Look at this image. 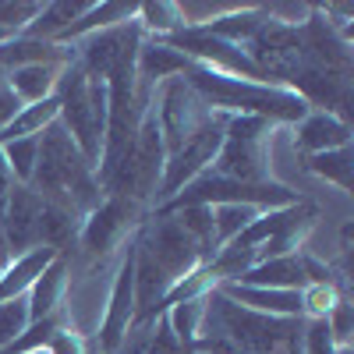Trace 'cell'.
I'll list each match as a JSON object with an SVG mask.
<instances>
[{"label":"cell","instance_id":"obj_39","mask_svg":"<svg viewBox=\"0 0 354 354\" xmlns=\"http://www.w3.org/2000/svg\"><path fill=\"white\" fill-rule=\"evenodd\" d=\"M25 354H50L46 347H36V351H25Z\"/></svg>","mask_w":354,"mask_h":354},{"label":"cell","instance_id":"obj_1","mask_svg":"<svg viewBox=\"0 0 354 354\" xmlns=\"http://www.w3.org/2000/svg\"><path fill=\"white\" fill-rule=\"evenodd\" d=\"M32 188L78 220L103 198L96 167L82 156V149L68 138L61 124H50L39 135V163L32 174Z\"/></svg>","mask_w":354,"mask_h":354},{"label":"cell","instance_id":"obj_37","mask_svg":"<svg viewBox=\"0 0 354 354\" xmlns=\"http://www.w3.org/2000/svg\"><path fill=\"white\" fill-rule=\"evenodd\" d=\"M11 262V255H8V248H4V241H0V273H4V266Z\"/></svg>","mask_w":354,"mask_h":354},{"label":"cell","instance_id":"obj_21","mask_svg":"<svg viewBox=\"0 0 354 354\" xmlns=\"http://www.w3.org/2000/svg\"><path fill=\"white\" fill-rule=\"evenodd\" d=\"M53 259H57L53 248H32V252L11 259V262L4 266V273H0V301H11V298H21V294H28L32 280L46 270Z\"/></svg>","mask_w":354,"mask_h":354},{"label":"cell","instance_id":"obj_6","mask_svg":"<svg viewBox=\"0 0 354 354\" xmlns=\"http://www.w3.org/2000/svg\"><path fill=\"white\" fill-rule=\"evenodd\" d=\"M301 195L294 188H287L283 181L245 185V181H230V177L205 170L202 177H195L192 185H185L170 202H163L153 213H170V209H181V205H252L259 213H270V209H287Z\"/></svg>","mask_w":354,"mask_h":354},{"label":"cell","instance_id":"obj_36","mask_svg":"<svg viewBox=\"0 0 354 354\" xmlns=\"http://www.w3.org/2000/svg\"><path fill=\"white\" fill-rule=\"evenodd\" d=\"M18 110H21V103H18V96L8 88V82H0V131H4L15 117H18Z\"/></svg>","mask_w":354,"mask_h":354},{"label":"cell","instance_id":"obj_16","mask_svg":"<svg viewBox=\"0 0 354 354\" xmlns=\"http://www.w3.org/2000/svg\"><path fill=\"white\" fill-rule=\"evenodd\" d=\"M188 68H192L188 57H185L181 50L167 46L163 39H142L138 57H135L138 82L149 85V88H156L160 82H167V78H174V75H185Z\"/></svg>","mask_w":354,"mask_h":354},{"label":"cell","instance_id":"obj_11","mask_svg":"<svg viewBox=\"0 0 354 354\" xmlns=\"http://www.w3.org/2000/svg\"><path fill=\"white\" fill-rule=\"evenodd\" d=\"M135 322V238L124 245L121 259H117V270L106 290V305L96 326V344L103 354H117L121 344L128 340V330Z\"/></svg>","mask_w":354,"mask_h":354},{"label":"cell","instance_id":"obj_23","mask_svg":"<svg viewBox=\"0 0 354 354\" xmlns=\"http://www.w3.org/2000/svg\"><path fill=\"white\" fill-rule=\"evenodd\" d=\"M88 8L93 0H46L43 11L36 15V21L25 28L21 36H32V39H46V43H57V36L64 32L68 25H75Z\"/></svg>","mask_w":354,"mask_h":354},{"label":"cell","instance_id":"obj_12","mask_svg":"<svg viewBox=\"0 0 354 354\" xmlns=\"http://www.w3.org/2000/svg\"><path fill=\"white\" fill-rule=\"evenodd\" d=\"M43 209L46 198L32 185H15L4 220H0V241H4L11 259L43 248Z\"/></svg>","mask_w":354,"mask_h":354},{"label":"cell","instance_id":"obj_2","mask_svg":"<svg viewBox=\"0 0 354 354\" xmlns=\"http://www.w3.org/2000/svg\"><path fill=\"white\" fill-rule=\"evenodd\" d=\"M185 78L195 85V93L220 113H252V117H266L280 128H294L301 117L312 110L294 88L287 85H270V82H245L223 71H213L205 64H192L185 71Z\"/></svg>","mask_w":354,"mask_h":354},{"label":"cell","instance_id":"obj_25","mask_svg":"<svg viewBox=\"0 0 354 354\" xmlns=\"http://www.w3.org/2000/svg\"><path fill=\"white\" fill-rule=\"evenodd\" d=\"M135 21L145 32V39H163V36H174L185 28V15H181L177 0H145L135 11Z\"/></svg>","mask_w":354,"mask_h":354},{"label":"cell","instance_id":"obj_30","mask_svg":"<svg viewBox=\"0 0 354 354\" xmlns=\"http://www.w3.org/2000/svg\"><path fill=\"white\" fill-rule=\"evenodd\" d=\"M344 298L340 283H305L301 287V319H326L333 305Z\"/></svg>","mask_w":354,"mask_h":354},{"label":"cell","instance_id":"obj_15","mask_svg":"<svg viewBox=\"0 0 354 354\" xmlns=\"http://www.w3.org/2000/svg\"><path fill=\"white\" fill-rule=\"evenodd\" d=\"M135 11H138V4H131V0H93V8L57 36V46H75L85 36H96V32H106V28L128 25V21H135Z\"/></svg>","mask_w":354,"mask_h":354},{"label":"cell","instance_id":"obj_7","mask_svg":"<svg viewBox=\"0 0 354 354\" xmlns=\"http://www.w3.org/2000/svg\"><path fill=\"white\" fill-rule=\"evenodd\" d=\"M149 209L121 198V195H103L93 209H88L78 223V238L75 248L82 252V259L88 266H96L117 252H124V245L138 234V227L145 223Z\"/></svg>","mask_w":354,"mask_h":354},{"label":"cell","instance_id":"obj_35","mask_svg":"<svg viewBox=\"0 0 354 354\" xmlns=\"http://www.w3.org/2000/svg\"><path fill=\"white\" fill-rule=\"evenodd\" d=\"M50 354H88V340L75 330V326H64V330H57L46 344Z\"/></svg>","mask_w":354,"mask_h":354},{"label":"cell","instance_id":"obj_38","mask_svg":"<svg viewBox=\"0 0 354 354\" xmlns=\"http://www.w3.org/2000/svg\"><path fill=\"white\" fill-rule=\"evenodd\" d=\"M0 354H21V351H15V347H0Z\"/></svg>","mask_w":354,"mask_h":354},{"label":"cell","instance_id":"obj_17","mask_svg":"<svg viewBox=\"0 0 354 354\" xmlns=\"http://www.w3.org/2000/svg\"><path fill=\"white\" fill-rule=\"evenodd\" d=\"M266 21H270V8L266 4H238L234 11L213 18L209 25H198V28H205L209 36H216V39H223L230 46H245V43H252L262 32Z\"/></svg>","mask_w":354,"mask_h":354},{"label":"cell","instance_id":"obj_28","mask_svg":"<svg viewBox=\"0 0 354 354\" xmlns=\"http://www.w3.org/2000/svg\"><path fill=\"white\" fill-rule=\"evenodd\" d=\"M0 156H4V163L15 174L18 185H32V174H36V163H39V135L0 142Z\"/></svg>","mask_w":354,"mask_h":354},{"label":"cell","instance_id":"obj_31","mask_svg":"<svg viewBox=\"0 0 354 354\" xmlns=\"http://www.w3.org/2000/svg\"><path fill=\"white\" fill-rule=\"evenodd\" d=\"M28 326H32V315H28V298H11L0 301V347H11Z\"/></svg>","mask_w":354,"mask_h":354},{"label":"cell","instance_id":"obj_4","mask_svg":"<svg viewBox=\"0 0 354 354\" xmlns=\"http://www.w3.org/2000/svg\"><path fill=\"white\" fill-rule=\"evenodd\" d=\"M163 167H167V149H163V135L153 113V100L142 113V124L128 145V153L121 156L103 181V195H121L142 209H156L160 205V185H163Z\"/></svg>","mask_w":354,"mask_h":354},{"label":"cell","instance_id":"obj_5","mask_svg":"<svg viewBox=\"0 0 354 354\" xmlns=\"http://www.w3.org/2000/svg\"><path fill=\"white\" fill-rule=\"evenodd\" d=\"M280 124L266 121V117L252 113H234L223 131V145L213 160V174L230 177V181L245 185H270L277 181L273 174V138Z\"/></svg>","mask_w":354,"mask_h":354},{"label":"cell","instance_id":"obj_34","mask_svg":"<svg viewBox=\"0 0 354 354\" xmlns=\"http://www.w3.org/2000/svg\"><path fill=\"white\" fill-rule=\"evenodd\" d=\"M301 347H305V354H337V344H333V337H330L326 319H305Z\"/></svg>","mask_w":354,"mask_h":354},{"label":"cell","instance_id":"obj_3","mask_svg":"<svg viewBox=\"0 0 354 354\" xmlns=\"http://www.w3.org/2000/svg\"><path fill=\"white\" fill-rule=\"evenodd\" d=\"M57 124L68 131V138L82 149V156L100 167V153H103V135H106V82L85 75V68L75 61L64 64L61 82H57Z\"/></svg>","mask_w":354,"mask_h":354},{"label":"cell","instance_id":"obj_26","mask_svg":"<svg viewBox=\"0 0 354 354\" xmlns=\"http://www.w3.org/2000/svg\"><path fill=\"white\" fill-rule=\"evenodd\" d=\"M57 113H61V103H57V96H50V100H43V103H32V106H21L15 121L0 131V142L43 135L50 124H57Z\"/></svg>","mask_w":354,"mask_h":354},{"label":"cell","instance_id":"obj_29","mask_svg":"<svg viewBox=\"0 0 354 354\" xmlns=\"http://www.w3.org/2000/svg\"><path fill=\"white\" fill-rule=\"evenodd\" d=\"M213 209V230H216V245H230L238 234L259 216V209L252 205H209Z\"/></svg>","mask_w":354,"mask_h":354},{"label":"cell","instance_id":"obj_22","mask_svg":"<svg viewBox=\"0 0 354 354\" xmlns=\"http://www.w3.org/2000/svg\"><path fill=\"white\" fill-rule=\"evenodd\" d=\"M163 319L170 333L177 337L188 354L195 351L202 330H205V319H209V294H202V298H188V301H177V305H167L163 308Z\"/></svg>","mask_w":354,"mask_h":354},{"label":"cell","instance_id":"obj_14","mask_svg":"<svg viewBox=\"0 0 354 354\" xmlns=\"http://www.w3.org/2000/svg\"><path fill=\"white\" fill-rule=\"evenodd\" d=\"M68 290H71V259L68 255H57L46 270L32 280V287H28V315H32V322L39 319H50L57 312H64L68 305Z\"/></svg>","mask_w":354,"mask_h":354},{"label":"cell","instance_id":"obj_10","mask_svg":"<svg viewBox=\"0 0 354 354\" xmlns=\"http://www.w3.org/2000/svg\"><path fill=\"white\" fill-rule=\"evenodd\" d=\"M153 113H156V124L163 135V149L170 156L213 113V106L195 93V85L185 75H174L153 88Z\"/></svg>","mask_w":354,"mask_h":354},{"label":"cell","instance_id":"obj_20","mask_svg":"<svg viewBox=\"0 0 354 354\" xmlns=\"http://www.w3.org/2000/svg\"><path fill=\"white\" fill-rule=\"evenodd\" d=\"M64 64H28V68H15L8 75V88L18 96L21 106L43 103L57 93V82H61Z\"/></svg>","mask_w":354,"mask_h":354},{"label":"cell","instance_id":"obj_24","mask_svg":"<svg viewBox=\"0 0 354 354\" xmlns=\"http://www.w3.org/2000/svg\"><path fill=\"white\" fill-rule=\"evenodd\" d=\"M308 174H315L319 181L337 185L344 195H354V149L344 145V149H330L319 156H305Z\"/></svg>","mask_w":354,"mask_h":354},{"label":"cell","instance_id":"obj_19","mask_svg":"<svg viewBox=\"0 0 354 354\" xmlns=\"http://www.w3.org/2000/svg\"><path fill=\"white\" fill-rule=\"evenodd\" d=\"M71 57H75L71 46H57L32 36H15L11 43L0 46V68L11 75L15 68H28V64H68Z\"/></svg>","mask_w":354,"mask_h":354},{"label":"cell","instance_id":"obj_13","mask_svg":"<svg viewBox=\"0 0 354 354\" xmlns=\"http://www.w3.org/2000/svg\"><path fill=\"white\" fill-rule=\"evenodd\" d=\"M290 131H294V145H298L301 156H319V153H330V149H344V145H351V138H354L351 121L340 117V113H333V110H308Z\"/></svg>","mask_w":354,"mask_h":354},{"label":"cell","instance_id":"obj_18","mask_svg":"<svg viewBox=\"0 0 354 354\" xmlns=\"http://www.w3.org/2000/svg\"><path fill=\"white\" fill-rule=\"evenodd\" d=\"M238 283H248V287H273V290H301V287L308 283L301 252H290V255H277V259L255 262Z\"/></svg>","mask_w":354,"mask_h":354},{"label":"cell","instance_id":"obj_8","mask_svg":"<svg viewBox=\"0 0 354 354\" xmlns=\"http://www.w3.org/2000/svg\"><path fill=\"white\" fill-rule=\"evenodd\" d=\"M135 248L167 277L170 287L177 280H185L188 273H195L198 266L205 262V255L195 245V238L167 213H149L145 216V223L135 234Z\"/></svg>","mask_w":354,"mask_h":354},{"label":"cell","instance_id":"obj_32","mask_svg":"<svg viewBox=\"0 0 354 354\" xmlns=\"http://www.w3.org/2000/svg\"><path fill=\"white\" fill-rule=\"evenodd\" d=\"M39 11H43V0H0V28H11V32L21 36Z\"/></svg>","mask_w":354,"mask_h":354},{"label":"cell","instance_id":"obj_9","mask_svg":"<svg viewBox=\"0 0 354 354\" xmlns=\"http://www.w3.org/2000/svg\"><path fill=\"white\" fill-rule=\"evenodd\" d=\"M227 121L230 113H220L213 110L205 121L177 145V149L167 156V167H163V185H160V205L170 202L177 192H181L185 185H192L195 177H202L205 170L213 167L220 145H223V131H227ZM156 205V209H160Z\"/></svg>","mask_w":354,"mask_h":354},{"label":"cell","instance_id":"obj_27","mask_svg":"<svg viewBox=\"0 0 354 354\" xmlns=\"http://www.w3.org/2000/svg\"><path fill=\"white\" fill-rule=\"evenodd\" d=\"M167 216H174L177 223H181V227L192 234L195 245H198L202 255H205V262H209V259L220 252L216 230H213V209H209V205H181V209H170Z\"/></svg>","mask_w":354,"mask_h":354},{"label":"cell","instance_id":"obj_33","mask_svg":"<svg viewBox=\"0 0 354 354\" xmlns=\"http://www.w3.org/2000/svg\"><path fill=\"white\" fill-rule=\"evenodd\" d=\"M326 326H330V337H333L337 347H354V305H351L347 294L326 315Z\"/></svg>","mask_w":354,"mask_h":354},{"label":"cell","instance_id":"obj_40","mask_svg":"<svg viewBox=\"0 0 354 354\" xmlns=\"http://www.w3.org/2000/svg\"><path fill=\"white\" fill-rule=\"evenodd\" d=\"M0 82H8V71L4 68H0Z\"/></svg>","mask_w":354,"mask_h":354}]
</instances>
